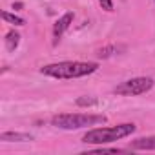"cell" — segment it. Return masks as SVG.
Segmentation results:
<instances>
[{
    "label": "cell",
    "mask_w": 155,
    "mask_h": 155,
    "mask_svg": "<svg viewBox=\"0 0 155 155\" xmlns=\"http://www.w3.org/2000/svg\"><path fill=\"white\" fill-rule=\"evenodd\" d=\"M99 101L95 97H81V99H77V104L79 106H95Z\"/></svg>",
    "instance_id": "30bf717a"
},
{
    "label": "cell",
    "mask_w": 155,
    "mask_h": 155,
    "mask_svg": "<svg viewBox=\"0 0 155 155\" xmlns=\"http://www.w3.org/2000/svg\"><path fill=\"white\" fill-rule=\"evenodd\" d=\"M73 18H75V15H73V11H68V13H64L57 22H55V26H53V38H55V44L60 40V37H62V33L71 26V22H73Z\"/></svg>",
    "instance_id": "5b68a950"
},
{
    "label": "cell",
    "mask_w": 155,
    "mask_h": 155,
    "mask_svg": "<svg viewBox=\"0 0 155 155\" xmlns=\"http://www.w3.org/2000/svg\"><path fill=\"white\" fill-rule=\"evenodd\" d=\"M131 150H155V135L153 137H142V139H135L130 142Z\"/></svg>",
    "instance_id": "52a82bcc"
},
{
    "label": "cell",
    "mask_w": 155,
    "mask_h": 155,
    "mask_svg": "<svg viewBox=\"0 0 155 155\" xmlns=\"http://www.w3.org/2000/svg\"><path fill=\"white\" fill-rule=\"evenodd\" d=\"M18 42H20V35H18L17 31H9V33L6 35V46H8L9 51H15L17 46H18Z\"/></svg>",
    "instance_id": "ba28073f"
},
{
    "label": "cell",
    "mask_w": 155,
    "mask_h": 155,
    "mask_svg": "<svg viewBox=\"0 0 155 155\" xmlns=\"http://www.w3.org/2000/svg\"><path fill=\"white\" fill-rule=\"evenodd\" d=\"M0 140H4V142H29V140H33V135L20 133V131H4V133H0Z\"/></svg>",
    "instance_id": "8992f818"
},
{
    "label": "cell",
    "mask_w": 155,
    "mask_h": 155,
    "mask_svg": "<svg viewBox=\"0 0 155 155\" xmlns=\"http://www.w3.org/2000/svg\"><path fill=\"white\" fill-rule=\"evenodd\" d=\"M97 2L104 11H113V2L111 0H97Z\"/></svg>",
    "instance_id": "8fae6325"
},
{
    "label": "cell",
    "mask_w": 155,
    "mask_h": 155,
    "mask_svg": "<svg viewBox=\"0 0 155 155\" xmlns=\"http://www.w3.org/2000/svg\"><path fill=\"white\" fill-rule=\"evenodd\" d=\"M153 88V79L150 77H135V79L124 81L119 86H115V93L117 95H126V97H133V95H142L146 91H150Z\"/></svg>",
    "instance_id": "277c9868"
},
{
    "label": "cell",
    "mask_w": 155,
    "mask_h": 155,
    "mask_svg": "<svg viewBox=\"0 0 155 155\" xmlns=\"http://www.w3.org/2000/svg\"><path fill=\"white\" fill-rule=\"evenodd\" d=\"M102 122H106L104 115H91V113H60L51 119V124L60 130H79Z\"/></svg>",
    "instance_id": "3957f363"
},
{
    "label": "cell",
    "mask_w": 155,
    "mask_h": 155,
    "mask_svg": "<svg viewBox=\"0 0 155 155\" xmlns=\"http://www.w3.org/2000/svg\"><path fill=\"white\" fill-rule=\"evenodd\" d=\"M135 131V124H119V126H111V128H95L90 130L88 133H84L82 142L86 144H108L113 140H119L122 137H128Z\"/></svg>",
    "instance_id": "7a4b0ae2"
},
{
    "label": "cell",
    "mask_w": 155,
    "mask_h": 155,
    "mask_svg": "<svg viewBox=\"0 0 155 155\" xmlns=\"http://www.w3.org/2000/svg\"><path fill=\"white\" fill-rule=\"evenodd\" d=\"M2 18H4L6 22H9V24L24 26V18H20V17H17V15H11V13H8V11H2Z\"/></svg>",
    "instance_id": "9c48e42d"
},
{
    "label": "cell",
    "mask_w": 155,
    "mask_h": 155,
    "mask_svg": "<svg viewBox=\"0 0 155 155\" xmlns=\"http://www.w3.org/2000/svg\"><path fill=\"white\" fill-rule=\"evenodd\" d=\"M99 69L97 62H77V60H66L57 64H48L40 71L42 75L53 77V79H81V77L91 75Z\"/></svg>",
    "instance_id": "6da1fadb"
}]
</instances>
